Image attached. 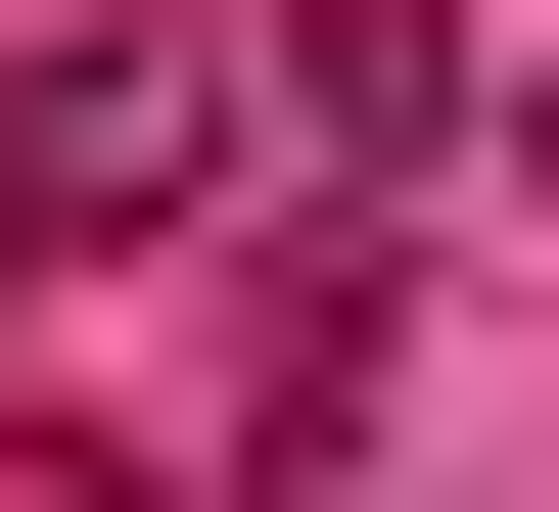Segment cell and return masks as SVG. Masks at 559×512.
Segmentation results:
<instances>
[{"mask_svg":"<svg viewBox=\"0 0 559 512\" xmlns=\"http://www.w3.org/2000/svg\"><path fill=\"white\" fill-rule=\"evenodd\" d=\"M466 140H513V187H559V47H466Z\"/></svg>","mask_w":559,"mask_h":512,"instance_id":"7a4b0ae2","label":"cell"},{"mask_svg":"<svg viewBox=\"0 0 559 512\" xmlns=\"http://www.w3.org/2000/svg\"><path fill=\"white\" fill-rule=\"evenodd\" d=\"M234 187H280V234L466 187V0H234Z\"/></svg>","mask_w":559,"mask_h":512,"instance_id":"6da1fadb","label":"cell"}]
</instances>
